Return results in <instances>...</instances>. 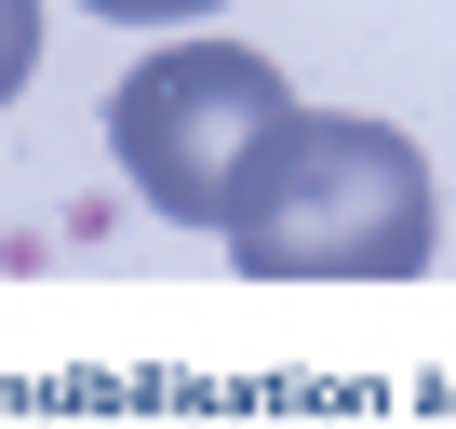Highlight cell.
<instances>
[{
    "label": "cell",
    "mask_w": 456,
    "mask_h": 429,
    "mask_svg": "<svg viewBox=\"0 0 456 429\" xmlns=\"http://www.w3.org/2000/svg\"><path fill=\"white\" fill-rule=\"evenodd\" d=\"M215 242H228V269H256V282H416L443 255V201H429V161H416L403 121L296 108L242 161Z\"/></svg>",
    "instance_id": "cell-1"
},
{
    "label": "cell",
    "mask_w": 456,
    "mask_h": 429,
    "mask_svg": "<svg viewBox=\"0 0 456 429\" xmlns=\"http://www.w3.org/2000/svg\"><path fill=\"white\" fill-rule=\"evenodd\" d=\"M296 121L282 68L256 41H161L121 94H108V161L148 188V214H175V229H215L228 188H242V161Z\"/></svg>",
    "instance_id": "cell-2"
},
{
    "label": "cell",
    "mask_w": 456,
    "mask_h": 429,
    "mask_svg": "<svg viewBox=\"0 0 456 429\" xmlns=\"http://www.w3.org/2000/svg\"><path fill=\"white\" fill-rule=\"evenodd\" d=\"M28 68H41V0H0V108L28 94Z\"/></svg>",
    "instance_id": "cell-3"
},
{
    "label": "cell",
    "mask_w": 456,
    "mask_h": 429,
    "mask_svg": "<svg viewBox=\"0 0 456 429\" xmlns=\"http://www.w3.org/2000/svg\"><path fill=\"white\" fill-rule=\"evenodd\" d=\"M81 14H108V28H188V14H228V0H81Z\"/></svg>",
    "instance_id": "cell-4"
}]
</instances>
